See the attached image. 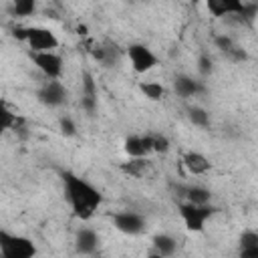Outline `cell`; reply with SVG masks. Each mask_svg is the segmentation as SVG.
Masks as SVG:
<instances>
[{
  "label": "cell",
  "instance_id": "cell-4",
  "mask_svg": "<svg viewBox=\"0 0 258 258\" xmlns=\"http://www.w3.org/2000/svg\"><path fill=\"white\" fill-rule=\"evenodd\" d=\"M36 246L30 238L0 230V256L2 258H32Z\"/></svg>",
  "mask_w": 258,
  "mask_h": 258
},
{
  "label": "cell",
  "instance_id": "cell-5",
  "mask_svg": "<svg viewBox=\"0 0 258 258\" xmlns=\"http://www.w3.org/2000/svg\"><path fill=\"white\" fill-rule=\"evenodd\" d=\"M208 12L216 18L224 16H242V18H252L256 8L246 4V0H204Z\"/></svg>",
  "mask_w": 258,
  "mask_h": 258
},
{
  "label": "cell",
  "instance_id": "cell-18",
  "mask_svg": "<svg viewBox=\"0 0 258 258\" xmlns=\"http://www.w3.org/2000/svg\"><path fill=\"white\" fill-rule=\"evenodd\" d=\"M181 196H183V200H187L191 204H210L212 202V189H208L206 185L181 187Z\"/></svg>",
  "mask_w": 258,
  "mask_h": 258
},
{
  "label": "cell",
  "instance_id": "cell-29",
  "mask_svg": "<svg viewBox=\"0 0 258 258\" xmlns=\"http://www.w3.org/2000/svg\"><path fill=\"white\" fill-rule=\"evenodd\" d=\"M240 256H244V258H258V246H252V248H240Z\"/></svg>",
  "mask_w": 258,
  "mask_h": 258
},
{
  "label": "cell",
  "instance_id": "cell-9",
  "mask_svg": "<svg viewBox=\"0 0 258 258\" xmlns=\"http://www.w3.org/2000/svg\"><path fill=\"white\" fill-rule=\"evenodd\" d=\"M111 222L115 226V230H119L121 234H127V236H139L145 232L147 228V220L137 214V212H131V210H123V212H115L111 216Z\"/></svg>",
  "mask_w": 258,
  "mask_h": 258
},
{
  "label": "cell",
  "instance_id": "cell-30",
  "mask_svg": "<svg viewBox=\"0 0 258 258\" xmlns=\"http://www.w3.org/2000/svg\"><path fill=\"white\" fill-rule=\"evenodd\" d=\"M77 32L85 36V34H87V26H85V24H79V26H77Z\"/></svg>",
  "mask_w": 258,
  "mask_h": 258
},
{
  "label": "cell",
  "instance_id": "cell-20",
  "mask_svg": "<svg viewBox=\"0 0 258 258\" xmlns=\"http://www.w3.org/2000/svg\"><path fill=\"white\" fill-rule=\"evenodd\" d=\"M38 0H10V14L16 18H28L36 12Z\"/></svg>",
  "mask_w": 258,
  "mask_h": 258
},
{
  "label": "cell",
  "instance_id": "cell-17",
  "mask_svg": "<svg viewBox=\"0 0 258 258\" xmlns=\"http://www.w3.org/2000/svg\"><path fill=\"white\" fill-rule=\"evenodd\" d=\"M151 246H153L151 254L159 256V258L161 256H173L177 252V240L169 234H155L151 238Z\"/></svg>",
  "mask_w": 258,
  "mask_h": 258
},
{
  "label": "cell",
  "instance_id": "cell-13",
  "mask_svg": "<svg viewBox=\"0 0 258 258\" xmlns=\"http://www.w3.org/2000/svg\"><path fill=\"white\" fill-rule=\"evenodd\" d=\"M89 54L93 56V60H97L103 67H113V62H117V46L111 42H91L89 44Z\"/></svg>",
  "mask_w": 258,
  "mask_h": 258
},
{
  "label": "cell",
  "instance_id": "cell-7",
  "mask_svg": "<svg viewBox=\"0 0 258 258\" xmlns=\"http://www.w3.org/2000/svg\"><path fill=\"white\" fill-rule=\"evenodd\" d=\"M127 58L131 62V69L137 73V75H145L149 71H153L157 64H159V58L157 54L143 42H133L127 46Z\"/></svg>",
  "mask_w": 258,
  "mask_h": 258
},
{
  "label": "cell",
  "instance_id": "cell-27",
  "mask_svg": "<svg viewBox=\"0 0 258 258\" xmlns=\"http://www.w3.org/2000/svg\"><path fill=\"white\" fill-rule=\"evenodd\" d=\"M198 73L202 77H210L214 73V60L210 54H200L198 56Z\"/></svg>",
  "mask_w": 258,
  "mask_h": 258
},
{
  "label": "cell",
  "instance_id": "cell-15",
  "mask_svg": "<svg viewBox=\"0 0 258 258\" xmlns=\"http://www.w3.org/2000/svg\"><path fill=\"white\" fill-rule=\"evenodd\" d=\"M2 129L4 131H14L16 135H26V119L12 111L6 103H2Z\"/></svg>",
  "mask_w": 258,
  "mask_h": 258
},
{
  "label": "cell",
  "instance_id": "cell-16",
  "mask_svg": "<svg viewBox=\"0 0 258 258\" xmlns=\"http://www.w3.org/2000/svg\"><path fill=\"white\" fill-rule=\"evenodd\" d=\"M151 167V161L147 157H129L127 161H121L119 163V169L127 175V177H133V179H141Z\"/></svg>",
  "mask_w": 258,
  "mask_h": 258
},
{
  "label": "cell",
  "instance_id": "cell-3",
  "mask_svg": "<svg viewBox=\"0 0 258 258\" xmlns=\"http://www.w3.org/2000/svg\"><path fill=\"white\" fill-rule=\"evenodd\" d=\"M220 212L218 206H214L212 202L210 204H191L187 200L179 202L177 204V214L183 222V226L189 230V232H204L206 224Z\"/></svg>",
  "mask_w": 258,
  "mask_h": 258
},
{
  "label": "cell",
  "instance_id": "cell-26",
  "mask_svg": "<svg viewBox=\"0 0 258 258\" xmlns=\"http://www.w3.org/2000/svg\"><path fill=\"white\" fill-rule=\"evenodd\" d=\"M234 44H236V40H234L232 36H228V34H216V36H214V46H216L222 54H226Z\"/></svg>",
  "mask_w": 258,
  "mask_h": 258
},
{
  "label": "cell",
  "instance_id": "cell-28",
  "mask_svg": "<svg viewBox=\"0 0 258 258\" xmlns=\"http://www.w3.org/2000/svg\"><path fill=\"white\" fill-rule=\"evenodd\" d=\"M240 242V248H252V246H258V230H244L238 238Z\"/></svg>",
  "mask_w": 258,
  "mask_h": 258
},
{
  "label": "cell",
  "instance_id": "cell-11",
  "mask_svg": "<svg viewBox=\"0 0 258 258\" xmlns=\"http://www.w3.org/2000/svg\"><path fill=\"white\" fill-rule=\"evenodd\" d=\"M173 91L177 97L181 99H189V97H198L206 91L204 83L189 77V75H175L173 77Z\"/></svg>",
  "mask_w": 258,
  "mask_h": 258
},
{
  "label": "cell",
  "instance_id": "cell-23",
  "mask_svg": "<svg viewBox=\"0 0 258 258\" xmlns=\"http://www.w3.org/2000/svg\"><path fill=\"white\" fill-rule=\"evenodd\" d=\"M151 143H153V153H167L171 149V141L163 133H151Z\"/></svg>",
  "mask_w": 258,
  "mask_h": 258
},
{
  "label": "cell",
  "instance_id": "cell-2",
  "mask_svg": "<svg viewBox=\"0 0 258 258\" xmlns=\"http://www.w3.org/2000/svg\"><path fill=\"white\" fill-rule=\"evenodd\" d=\"M12 36L20 42H26L30 50H56L58 36L46 26H14Z\"/></svg>",
  "mask_w": 258,
  "mask_h": 258
},
{
  "label": "cell",
  "instance_id": "cell-24",
  "mask_svg": "<svg viewBox=\"0 0 258 258\" xmlns=\"http://www.w3.org/2000/svg\"><path fill=\"white\" fill-rule=\"evenodd\" d=\"M58 131H60L64 137H75V135H77V123H75V119L69 117V115H62V117L58 119Z\"/></svg>",
  "mask_w": 258,
  "mask_h": 258
},
{
  "label": "cell",
  "instance_id": "cell-22",
  "mask_svg": "<svg viewBox=\"0 0 258 258\" xmlns=\"http://www.w3.org/2000/svg\"><path fill=\"white\" fill-rule=\"evenodd\" d=\"M81 97H93L99 99V91H97V81L89 71H83L81 75Z\"/></svg>",
  "mask_w": 258,
  "mask_h": 258
},
{
  "label": "cell",
  "instance_id": "cell-25",
  "mask_svg": "<svg viewBox=\"0 0 258 258\" xmlns=\"http://www.w3.org/2000/svg\"><path fill=\"white\" fill-rule=\"evenodd\" d=\"M224 56H226L228 60H232V62H246V60L250 58V54L246 52V48H244V46H240L238 42H236V44H234V46H232Z\"/></svg>",
  "mask_w": 258,
  "mask_h": 258
},
{
  "label": "cell",
  "instance_id": "cell-6",
  "mask_svg": "<svg viewBox=\"0 0 258 258\" xmlns=\"http://www.w3.org/2000/svg\"><path fill=\"white\" fill-rule=\"evenodd\" d=\"M28 56L34 62V67L46 79H60L62 77L64 60H62V56L56 50H30Z\"/></svg>",
  "mask_w": 258,
  "mask_h": 258
},
{
  "label": "cell",
  "instance_id": "cell-12",
  "mask_svg": "<svg viewBox=\"0 0 258 258\" xmlns=\"http://www.w3.org/2000/svg\"><path fill=\"white\" fill-rule=\"evenodd\" d=\"M99 250V234L93 228H81L75 236V252L81 256H93Z\"/></svg>",
  "mask_w": 258,
  "mask_h": 258
},
{
  "label": "cell",
  "instance_id": "cell-10",
  "mask_svg": "<svg viewBox=\"0 0 258 258\" xmlns=\"http://www.w3.org/2000/svg\"><path fill=\"white\" fill-rule=\"evenodd\" d=\"M123 151H125L127 157H149V153H153L151 133L127 135L125 141H123Z\"/></svg>",
  "mask_w": 258,
  "mask_h": 258
},
{
  "label": "cell",
  "instance_id": "cell-14",
  "mask_svg": "<svg viewBox=\"0 0 258 258\" xmlns=\"http://www.w3.org/2000/svg\"><path fill=\"white\" fill-rule=\"evenodd\" d=\"M181 163L183 167L191 173V175H204L212 169V161L202 153V151H185L183 157H181Z\"/></svg>",
  "mask_w": 258,
  "mask_h": 258
},
{
  "label": "cell",
  "instance_id": "cell-8",
  "mask_svg": "<svg viewBox=\"0 0 258 258\" xmlns=\"http://www.w3.org/2000/svg\"><path fill=\"white\" fill-rule=\"evenodd\" d=\"M67 87L58 81V79H48L46 83H42L36 91V101L48 109H56V107H62L67 103Z\"/></svg>",
  "mask_w": 258,
  "mask_h": 258
},
{
  "label": "cell",
  "instance_id": "cell-1",
  "mask_svg": "<svg viewBox=\"0 0 258 258\" xmlns=\"http://www.w3.org/2000/svg\"><path fill=\"white\" fill-rule=\"evenodd\" d=\"M60 181H62L64 200L71 206L73 216L79 218L81 222L91 220L103 204V194L91 181H87L85 177H81L73 171H62Z\"/></svg>",
  "mask_w": 258,
  "mask_h": 258
},
{
  "label": "cell",
  "instance_id": "cell-31",
  "mask_svg": "<svg viewBox=\"0 0 258 258\" xmlns=\"http://www.w3.org/2000/svg\"><path fill=\"white\" fill-rule=\"evenodd\" d=\"M129 2H135V0H129Z\"/></svg>",
  "mask_w": 258,
  "mask_h": 258
},
{
  "label": "cell",
  "instance_id": "cell-21",
  "mask_svg": "<svg viewBox=\"0 0 258 258\" xmlns=\"http://www.w3.org/2000/svg\"><path fill=\"white\" fill-rule=\"evenodd\" d=\"M187 119H189L191 125H196L200 129H208L210 127V113L204 107H198V105L187 107Z\"/></svg>",
  "mask_w": 258,
  "mask_h": 258
},
{
  "label": "cell",
  "instance_id": "cell-19",
  "mask_svg": "<svg viewBox=\"0 0 258 258\" xmlns=\"http://www.w3.org/2000/svg\"><path fill=\"white\" fill-rule=\"evenodd\" d=\"M139 91H141V95L147 101H153V103L165 99V87L161 83H157V81H143V83H139Z\"/></svg>",
  "mask_w": 258,
  "mask_h": 258
}]
</instances>
